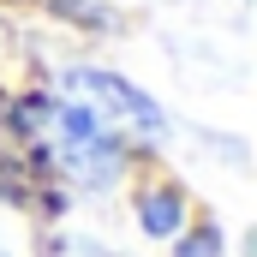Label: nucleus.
<instances>
[{"instance_id":"nucleus-1","label":"nucleus","mask_w":257,"mask_h":257,"mask_svg":"<svg viewBox=\"0 0 257 257\" xmlns=\"http://www.w3.org/2000/svg\"><path fill=\"white\" fill-rule=\"evenodd\" d=\"M30 132H36L42 156L72 186H108L120 174L126 150L132 144H156L168 132V120H162V108L144 90H132L126 78L78 66L42 102H30Z\"/></svg>"},{"instance_id":"nucleus-2","label":"nucleus","mask_w":257,"mask_h":257,"mask_svg":"<svg viewBox=\"0 0 257 257\" xmlns=\"http://www.w3.org/2000/svg\"><path fill=\"white\" fill-rule=\"evenodd\" d=\"M138 215H144L150 233H174V227H180V192H144Z\"/></svg>"},{"instance_id":"nucleus-3","label":"nucleus","mask_w":257,"mask_h":257,"mask_svg":"<svg viewBox=\"0 0 257 257\" xmlns=\"http://www.w3.org/2000/svg\"><path fill=\"white\" fill-rule=\"evenodd\" d=\"M0 257H6V251H0Z\"/></svg>"}]
</instances>
